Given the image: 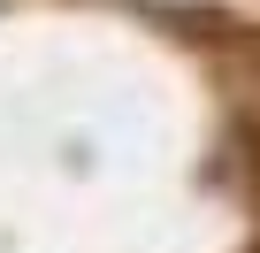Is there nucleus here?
Here are the masks:
<instances>
[]
</instances>
